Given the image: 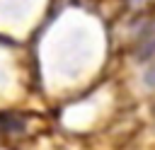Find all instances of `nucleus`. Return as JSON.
<instances>
[]
</instances>
